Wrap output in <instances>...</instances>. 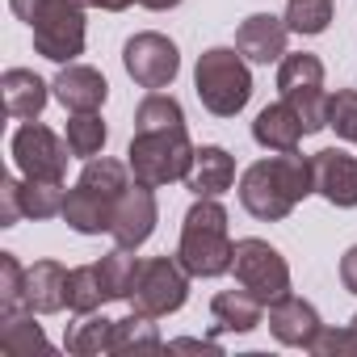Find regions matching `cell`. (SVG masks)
<instances>
[{"instance_id":"obj_1","label":"cell","mask_w":357,"mask_h":357,"mask_svg":"<svg viewBox=\"0 0 357 357\" xmlns=\"http://www.w3.org/2000/svg\"><path fill=\"white\" fill-rule=\"evenodd\" d=\"M307 194H315L311 181V155L278 151L244 168L240 176V206L261 223H282Z\"/></svg>"},{"instance_id":"obj_2","label":"cell","mask_w":357,"mask_h":357,"mask_svg":"<svg viewBox=\"0 0 357 357\" xmlns=\"http://www.w3.org/2000/svg\"><path fill=\"white\" fill-rule=\"evenodd\" d=\"M176 261L190 269V278H223V273H231L236 244L227 236V211L219 206V198H198L185 211Z\"/></svg>"},{"instance_id":"obj_3","label":"cell","mask_w":357,"mask_h":357,"mask_svg":"<svg viewBox=\"0 0 357 357\" xmlns=\"http://www.w3.org/2000/svg\"><path fill=\"white\" fill-rule=\"evenodd\" d=\"M17 22L30 26L34 51L51 63H72L84 55V5L80 0H9Z\"/></svg>"},{"instance_id":"obj_4","label":"cell","mask_w":357,"mask_h":357,"mask_svg":"<svg viewBox=\"0 0 357 357\" xmlns=\"http://www.w3.org/2000/svg\"><path fill=\"white\" fill-rule=\"evenodd\" d=\"M194 89H198V101L215 118H236L252 101L248 59L236 47H211V51H202L198 68H194Z\"/></svg>"},{"instance_id":"obj_5","label":"cell","mask_w":357,"mask_h":357,"mask_svg":"<svg viewBox=\"0 0 357 357\" xmlns=\"http://www.w3.org/2000/svg\"><path fill=\"white\" fill-rule=\"evenodd\" d=\"M194 155H198V147L190 143L185 130H135V139L126 147L130 176L151 190L185 181L194 168Z\"/></svg>"},{"instance_id":"obj_6","label":"cell","mask_w":357,"mask_h":357,"mask_svg":"<svg viewBox=\"0 0 357 357\" xmlns=\"http://www.w3.org/2000/svg\"><path fill=\"white\" fill-rule=\"evenodd\" d=\"M278 93L298 114L307 135L328 126V101L332 97L324 93V63H319V55H311V51L282 55V63H278Z\"/></svg>"},{"instance_id":"obj_7","label":"cell","mask_w":357,"mask_h":357,"mask_svg":"<svg viewBox=\"0 0 357 357\" xmlns=\"http://www.w3.org/2000/svg\"><path fill=\"white\" fill-rule=\"evenodd\" d=\"M190 298V269L176 257H147L135 269V286H130V311H143L151 319L181 311Z\"/></svg>"},{"instance_id":"obj_8","label":"cell","mask_w":357,"mask_h":357,"mask_svg":"<svg viewBox=\"0 0 357 357\" xmlns=\"http://www.w3.org/2000/svg\"><path fill=\"white\" fill-rule=\"evenodd\" d=\"M236 286H244L252 298H261L265 307L290 294V265L286 257L269 244V240H236V261H231Z\"/></svg>"},{"instance_id":"obj_9","label":"cell","mask_w":357,"mask_h":357,"mask_svg":"<svg viewBox=\"0 0 357 357\" xmlns=\"http://www.w3.org/2000/svg\"><path fill=\"white\" fill-rule=\"evenodd\" d=\"M13 164L26 181H63L68 172V160H72V147L68 139H59L51 126H43L38 118L34 122H22L13 130Z\"/></svg>"},{"instance_id":"obj_10","label":"cell","mask_w":357,"mask_h":357,"mask_svg":"<svg viewBox=\"0 0 357 357\" xmlns=\"http://www.w3.org/2000/svg\"><path fill=\"white\" fill-rule=\"evenodd\" d=\"M122 68L139 89H168L176 80V72H181V51H176L172 38H164L155 30H143V34L126 38Z\"/></svg>"},{"instance_id":"obj_11","label":"cell","mask_w":357,"mask_h":357,"mask_svg":"<svg viewBox=\"0 0 357 357\" xmlns=\"http://www.w3.org/2000/svg\"><path fill=\"white\" fill-rule=\"evenodd\" d=\"M155 223H160V206H155V194H151V185H130L122 198H118V211H114V227H109V236H114V244L118 248H143L147 240H151V231H155Z\"/></svg>"},{"instance_id":"obj_12","label":"cell","mask_w":357,"mask_h":357,"mask_svg":"<svg viewBox=\"0 0 357 357\" xmlns=\"http://www.w3.org/2000/svg\"><path fill=\"white\" fill-rule=\"evenodd\" d=\"M311 181L315 194L340 211L357 206V155L340 151V147H324L311 155Z\"/></svg>"},{"instance_id":"obj_13","label":"cell","mask_w":357,"mask_h":357,"mask_svg":"<svg viewBox=\"0 0 357 357\" xmlns=\"http://www.w3.org/2000/svg\"><path fill=\"white\" fill-rule=\"evenodd\" d=\"M51 93H55V101H59L68 114H93V109L105 105L109 84H105V76H101L97 68H89V63H63L59 76L51 80Z\"/></svg>"},{"instance_id":"obj_14","label":"cell","mask_w":357,"mask_h":357,"mask_svg":"<svg viewBox=\"0 0 357 357\" xmlns=\"http://www.w3.org/2000/svg\"><path fill=\"white\" fill-rule=\"evenodd\" d=\"M114 211H118V198L114 194H105V190H97L89 181H76L68 190V202H63V215L59 219L72 231H80V236H101V231L114 227Z\"/></svg>"},{"instance_id":"obj_15","label":"cell","mask_w":357,"mask_h":357,"mask_svg":"<svg viewBox=\"0 0 357 357\" xmlns=\"http://www.w3.org/2000/svg\"><path fill=\"white\" fill-rule=\"evenodd\" d=\"M286 38H290L286 17L252 13V17H244L240 30H236V51H240L248 63H282V55H286Z\"/></svg>"},{"instance_id":"obj_16","label":"cell","mask_w":357,"mask_h":357,"mask_svg":"<svg viewBox=\"0 0 357 357\" xmlns=\"http://www.w3.org/2000/svg\"><path fill=\"white\" fill-rule=\"evenodd\" d=\"M324 328L319 311L298 298V294H286L278 303H269V332L278 336V344H290V349H311L315 332Z\"/></svg>"},{"instance_id":"obj_17","label":"cell","mask_w":357,"mask_h":357,"mask_svg":"<svg viewBox=\"0 0 357 357\" xmlns=\"http://www.w3.org/2000/svg\"><path fill=\"white\" fill-rule=\"evenodd\" d=\"M231 185H236V155H231L227 147H219V143L198 147L194 168H190V176H185V190H190L194 198H219V194H227Z\"/></svg>"},{"instance_id":"obj_18","label":"cell","mask_w":357,"mask_h":357,"mask_svg":"<svg viewBox=\"0 0 357 357\" xmlns=\"http://www.w3.org/2000/svg\"><path fill=\"white\" fill-rule=\"evenodd\" d=\"M0 89H5L9 118H17V122H34L51 101V84L43 76H34L30 68H9L5 80H0Z\"/></svg>"},{"instance_id":"obj_19","label":"cell","mask_w":357,"mask_h":357,"mask_svg":"<svg viewBox=\"0 0 357 357\" xmlns=\"http://www.w3.org/2000/svg\"><path fill=\"white\" fill-rule=\"evenodd\" d=\"M303 135H307V130H303L298 114H294L286 101L265 105V109L257 114V122H252V139H257L265 151H298V139H303Z\"/></svg>"},{"instance_id":"obj_20","label":"cell","mask_w":357,"mask_h":357,"mask_svg":"<svg viewBox=\"0 0 357 357\" xmlns=\"http://www.w3.org/2000/svg\"><path fill=\"white\" fill-rule=\"evenodd\" d=\"M68 273L59 261H34L30 265V282H26V303L38 315H55L68 307Z\"/></svg>"},{"instance_id":"obj_21","label":"cell","mask_w":357,"mask_h":357,"mask_svg":"<svg viewBox=\"0 0 357 357\" xmlns=\"http://www.w3.org/2000/svg\"><path fill=\"white\" fill-rule=\"evenodd\" d=\"M211 315H215V328L219 332H252L265 319V303L252 298L244 286L240 290H219L211 298Z\"/></svg>"},{"instance_id":"obj_22","label":"cell","mask_w":357,"mask_h":357,"mask_svg":"<svg viewBox=\"0 0 357 357\" xmlns=\"http://www.w3.org/2000/svg\"><path fill=\"white\" fill-rule=\"evenodd\" d=\"M114 324H118V319H105V315L89 311V315H80V319L68 328L63 349L76 353V357H101V353H114Z\"/></svg>"},{"instance_id":"obj_23","label":"cell","mask_w":357,"mask_h":357,"mask_svg":"<svg viewBox=\"0 0 357 357\" xmlns=\"http://www.w3.org/2000/svg\"><path fill=\"white\" fill-rule=\"evenodd\" d=\"M135 130H185V109L176 97L151 89L135 109Z\"/></svg>"},{"instance_id":"obj_24","label":"cell","mask_w":357,"mask_h":357,"mask_svg":"<svg viewBox=\"0 0 357 357\" xmlns=\"http://www.w3.org/2000/svg\"><path fill=\"white\" fill-rule=\"evenodd\" d=\"M105 303H109V298H105L97 261H93V265H76V269L68 273V311L89 315V311H101Z\"/></svg>"},{"instance_id":"obj_25","label":"cell","mask_w":357,"mask_h":357,"mask_svg":"<svg viewBox=\"0 0 357 357\" xmlns=\"http://www.w3.org/2000/svg\"><path fill=\"white\" fill-rule=\"evenodd\" d=\"M101 269V286H105V298L109 303H126L130 298V286H135V269H139V257H130V248H114L97 261Z\"/></svg>"},{"instance_id":"obj_26","label":"cell","mask_w":357,"mask_h":357,"mask_svg":"<svg viewBox=\"0 0 357 357\" xmlns=\"http://www.w3.org/2000/svg\"><path fill=\"white\" fill-rule=\"evenodd\" d=\"M26 282H30V269H26L13 252H0V319L30 311V303H26Z\"/></svg>"},{"instance_id":"obj_27","label":"cell","mask_w":357,"mask_h":357,"mask_svg":"<svg viewBox=\"0 0 357 357\" xmlns=\"http://www.w3.org/2000/svg\"><path fill=\"white\" fill-rule=\"evenodd\" d=\"M63 139H68V147H72V155H76V160H93V155H101V147H105L109 130H105L101 114L93 109V114H72V118H68Z\"/></svg>"},{"instance_id":"obj_28","label":"cell","mask_w":357,"mask_h":357,"mask_svg":"<svg viewBox=\"0 0 357 357\" xmlns=\"http://www.w3.org/2000/svg\"><path fill=\"white\" fill-rule=\"evenodd\" d=\"M63 202H68L63 181H22L26 219H55V215H63Z\"/></svg>"},{"instance_id":"obj_29","label":"cell","mask_w":357,"mask_h":357,"mask_svg":"<svg viewBox=\"0 0 357 357\" xmlns=\"http://www.w3.org/2000/svg\"><path fill=\"white\" fill-rule=\"evenodd\" d=\"M0 349L22 357V353H34V349H47V336L43 328L34 324V311L30 315H9V319H0Z\"/></svg>"},{"instance_id":"obj_30","label":"cell","mask_w":357,"mask_h":357,"mask_svg":"<svg viewBox=\"0 0 357 357\" xmlns=\"http://www.w3.org/2000/svg\"><path fill=\"white\" fill-rule=\"evenodd\" d=\"M160 328L151 324V315L130 311L126 319L114 324V353H130V349H160Z\"/></svg>"},{"instance_id":"obj_31","label":"cell","mask_w":357,"mask_h":357,"mask_svg":"<svg viewBox=\"0 0 357 357\" xmlns=\"http://www.w3.org/2000/svg\"><path fill=\"white\" fill-rule=\"evenodd\" d=\"M286 26L290 34H324L332 26V0H290L286 5Z\"/></svg>"},{"instance_id":"obj_32","label":"cell","mask_w":357,"mask_h":357,"mask_svg":"<svg viewBox=\"0 0 357 357\" xmlns=\"http://www.w3.org/2000/svg\"><path fill=\"white\" fill-rule=\"evenodd\" d=\"M328 126L336 130V139L357 143V89H340L328 101Z\"/></svg>"},{"instance_id":"obj_33","label":"cell","mask_w":357,"mask_h":357,"mask_svg":"<svg viewBox=\"0 0 357 357\" xmlns=\"http://www.w3.org/2000/svg\"><path fill=\"white\" fill-rule=\"evenodd\" d=\"M307 353H315V357H340V353H357V328H353V324H349V328H319Z\"/></svg>"},{"instance_id":"obj_34","label":"cell","mask_w":357,"mask_h":357,"mask_svg":"<svg viewBox=\"0 0 357 357\" xmlns=\"http://www.w3.org/2000/svg\"><path fill=\"white\" fill-rule=\"evenodd\" d=\"M26 219V211H22V181L17 176H5L0 181V227H17Z\"/></svg>"},{"instance_id":"obj_35","label":"cell","mask_w":357,"mask_h":357,"mask_svg":"<svg viewBox=\"0 0 357 357\" xmlns=\"http://www.w3.org/2000/svg\"><path fill=\"white\" fill-rule=\"evenodd\" d=\"M340 282H344L349 294H357V244L340 257Z\"/></svg>"},{"instance_id":"obj_36","label":"cell","mask_w":357,"mask_h":357,"mask_svg":"<svg viewBox=\"0 0 357 357\" xmlns=\"http://www.w3.org/2000/svg\"><path fill=\"white\" fill-rule=\"evenodd\" d=\"M84 9H105V13H122L130 5H139V0H80Z\"/></svg>"},{"instance_id":"obj_37","label":"cell","mask_w":357,"mask_h":357,"mask_svg":"<svg viewBox=\"0 0 357 357\" xmlns=\"http://www.w3.org/2000/svg\"><path fill=\"white\" fill-rule=\"evenodd\" d=\"M143 9H151V13H168V9H176L181 0H139Z\"/></svg>"},{"instance_id":"obj_38","label":"cell","mask_w":357,"mask_h":357,"mask_svg":"<svg viewBox=\"0 0 357 357\" xmlns=\"http://www.w3.org/2000/svg\"><path fill=\"white\" fill-rule=\"evenodd\" d=\"M353 328H357V315H353Z\"/></svg>"}]
</instances>
